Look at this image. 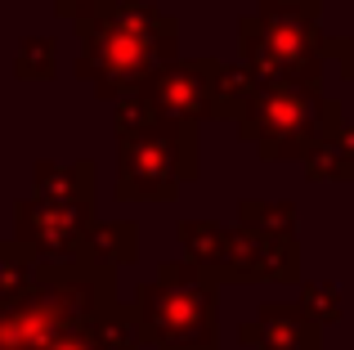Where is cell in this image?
Here are the masks:
<instances>
[{
    "mask_svg": "<svg viewBox=\"0 0 354 350\" xmlns=\"http://www.w3.org/2000/svg\"><path fill=\"white\" fill-rule=\"evenodd\" d=\"M301 306L319 319V328L346 319V297H341L337 283H305V288H301Z\"/></svg>",
    "mask_w": 354,
    "mask_h": 350,
    "instance_id": "cell-19",
    "label": "cell"
},
{
    "mask_svg": "<svg viewBox=\"0 0 354 350\" xmlns=\"http://www.w3.org/2000/svg\"><path fill=\"white\" fill-rule=\"evenodd\" d=\"M238 225H256L265 234H296V207L292 202H242Z\"/></svg>",
    "mask_w": 354,
    "mask_h": 350,
    "instance_id": "cell-18",
    "label": "cell"
},
{
    "mask_svg": "<svg viewBox=\"0 0 354 350\" xmlns=\"http://www.w3.org/2000/svg\"><path fill=\"white\" fill-rule=\"evenodd\" d=\"M50 5H54V14H59V18H68V23H81V18L104 14L113 0H50Z\"/></svg>",
    "mask_w": 354,
    "mask_h": 350,
    "instance_id": "cell-22",
    "label": "cell"
},
{
    "mask_svg": "<svg viewBox=\"0 0 354 350\" xmlns=\"http://www.w3.org/2000/svg\"><path fill=\"white\" fill-rule=\"evenodd\" d=\"M113 131H117V202H175L184 184L202 175L198 126L157 117L144 99H113Z\"/></svg>",
    "mask_w": 354,
    "mask_h": 350,
    "instance_id": "cell-2",
    "label": "cell"
},
{
    "mask_svg": "<svg viewBox=\"0 0 354 350\" xmlns=\"http://www.w3.org/2000/svg\"><path fill=\"white\" fill-rule=\"evenodd\" d=\"M90 220H95V202L32 193L14 207V243H23L36 261H77Z\"/></svg>",
    "mask_w": 354,
    "mask_h": 350,
    "instance_id": "cell-9",
    "label": "cell"
},
{
    "mask_svg": "<svg viewBox=\"0 0 354 350\" xmlns=\"http://www.w3.org/2000/svg\"><path fill=\"white\" fill-rule=\"evenodd\" d=\"M99 315H104V310H99ZM99 315L68 324L45 350H108V346H104V333H99Z\"/></svg>",
    "mask_w": 354,
    "mask_h": 350,
    "instance_id": "cell-20",
    "label": "cell"
},
{
    "mask_svg": "<svg viewBox=\"0 0 354 350\" xmlns=\"http://www.w3.org/2000/svg\"><path fill=\"white\" fill-rule=\"evenodd\" d=\"M117 301V270L90 261H36L23 292L0 301V350H45L77 319Z\"/></svg>",
    "mask_w": 354,
    "mask_h": 350,
    "instance_id": "cell-3",
    "label": "cell"
},
{
    "mask_svg": "<svg viewBox=\"0 0 354 350\" xmlns=\"http://www.w3.org/2000/svg\"><path fill=\"white\" fill-rule=\"evenodd\" d=\"M238 63L260 86H323V0H256L238 18Z\"/></svg>",
    "mask_w": 354,
    "mask_h": 350,
    "instance_id": "cell-4",
    "label": "cell"
},
{
    "mask_svg": "<svg viewBox=\"0 0 354 350\" xmlns=\"http://www.w3.org/2000/svg\"><path fill=\"white\" fill-rule=\"evenodd\" d=\"M256 86L260 81L251 77L242 63H225V72H220V117L216 122H238V113L251 104Z\"/></svg>",
    "mask_w": 354,
    "mask_h": 350,
    "instance_id": "cell-15",
    "label": "cell"
},
{
    "mask_svg": "<svg viewBox=\"0 0 354 350\" xmlns=\"http://www.w3.org/2000/svg\"><path fill=\"white\" fill-rule=\"evenodd\" d=\"M18 81H54L59 77V41L54 36H23L14 54Z\"/></svg>",
    "mask_w": 354,
    "mask_h": 350,
    "instance_id": "cell-14",
    "label": "cell"
},
{
    "mask_svg": "<svg viewBox=\"0 0 354 350\" xmlns=\"http://www.w3.org/2000/svg\"><path fill=\"white\" fill-rule=\"evenodd\" d=\"M341 122V104L319 86H256L234 126L265 162H301V153Z\"/></svg>",
    "mask_w": 354,
    "mask_h": 350,
    "instance_id": "cell-7",
    "label": "cell"
},
{
    "mask_svg": "<svg viewBox=\"0 0 354 350\" xmlns=\"http://www.w3.org/2000/svg\"><path fill=\"white\" fill-rule=\"evenodd\" d=\"M32 193L95 202V162H90V158H77V162H54V158H41V162L32 167Z\"/></svg>",
    "mask_w": 354,
    "mask_h": 350,
    "instance_id": "cell-13",
    "label": "cell"
},
{
    "mask_svg": "<svg viewBox=\"0 0 354 350\" xmlns=\"http://www.w3.org/2000/svg\"><path fill=\"white\" fill-rule=\"evenodd\" d=\"M36 256L14 238H0V301H9L14 292H23V283L32 279Z\"/></svg>",
    "mask_w": 354,
    "mask_h": 350,
    "instance_id": "cell-17",
    "label": "cell"
},
{
    "mask_svg": "<svg viewBox=\"0 0 354 350\" xmlns=\"http://www.w3.org/2000/svg\"><path fill=\"white\" fill-rule=\"evenodd\" d=\"M301 167H305V180L314 184H354V144L346 135V122L337 131L319 135L301 153Z\"/></svg>",
    "mask_w": 354,
    "mask_h": 350,
    "instance_id": "cell-12",
    "label": "cell"
},
{
    "mask_svg": "<svg viewBox=\"0 0 354 350\" xmlns=\"http://www.w3.org/2000/svg\"><path fill=\"white\" fill-rule=\"evenodd\" d=\"M72 27L81 41L77 77L108 104L139 90L162 63L180 54V18L157 9L153 0H113L104 14Z\"/></svg>",
    "mask_w": 354,
    "mask_h": 350,
    "instance_id": "cell-1",
    "label": "cell"
},
{
    "mask_svg": "<svg viewBox=\"0 0 354 350\" xmlns=\"http://www.w3.org/2000/svg\"><path fill=\"white\" fill-rule=\"evenodd\" d=\"M184 256L216 288L238 283H301V243L296 234H265L256 225H216V220H180Z\"/></svg>",
    "mask_w": 354,
    "mask_h": 350,
    "instance_id": "cell-6",
    "label": "cell"
},
{
    "mask_svg": "<svg viewBox=\"0 0 354 350\" xmlns=\"http://www.w3.org/2000/svg\"><path fill=\"white\" fill-rule=\"evenodd\" d=\"M216 283L193 261H162L148 283L135 288V324L144 346L157 350H220Z\"/></svg>",
    "mask_w": 354,
    "mask_h": 350,
    "instance_id": "cell-5",
    "label": "cell"
},
{
    "mask_svg": "<svg viewBox=\"0 0 354 350\" xmlns=\"http://www.w3.org/2000/svg\"><path fill=\"white\" fill-rule=\"evenodd\" d=\"M77 261L108 265V270L135 265L139 261V225L135 220H90V229L81 234Z\"/></svg>",
    "mask_w": 354,
    "mask_h": 350,
    "instance_id": "cell-11",
    "label": "cell"
},
{
    "mask_svg": "<svg viewBox=\"0 0 354 350\" xmlns=\"http://www.w3.org/2000/svg\"><path fill=\"white\" fill-rule=\"evenodd\" d=\"M99 333H104V346L108 350H144V337H139V324H135V310L126 301H113V306L99 315Z\"/></svg>",
    "mask_w": 354,
    "mask_h": 350,
    "instance_id": "cell-16",
    "label": "cell"
},
{
    "mask_svg": "<svg viewBox=\"0 0 354 350\" xmlns=\"http://www.w3.org/2000/svg\"><path fill=\"white\" fill-rule=\"evenodd\" d=\"M238 342L251 350H323V328L301 301H265L238 328Z\"/></svg>",
    "mask_w": 354,
    "mask_h": 350,
    "instance_id": "cell-10",
    "label": "cell"
},
{
    "mask_svg": "<svg viewBox=\"0 0 354 350\" xmlns=\"http://www.w3.org/2000/svg\"><path fill=\"white\" fill-rule=\"evenodd\" d=\"M220 72H225L220 59H180L175 54L135 95L157 117H171V122L184 126H207L220 117Z\"/></svg>",
    "mask_w": 354,
    "mask_h": 350,
    "instance_id": "cell-8",
    "label": "cell"
},
{
    "mask_svg": "<svg viewBox=\"0 0 354 350\" xmlns=\"http://www.w3.org/2000/svg\"><path fill=\"white\" fill-rule=\"evenodd\" d=\"M323 59H337L341 77L354 81V36H323Z\"/></svg>",
    "mask_w": 354,
    "mask_h": 350,
    "instance_id": "cell-21",
    "label": "cell"
}]
</instances>
